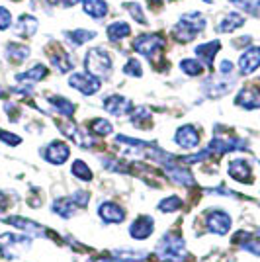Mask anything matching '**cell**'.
Listing matches in <instances>:
<instances>
[{
	"instance_id": "8992f818",
	"label": "cell",
	"mask_w": 260,
	"mask_h": 262,
	"mask_svg": "<svg viewBox=\"0 0 260 262\" xmlns=\"http://www.w3.org/2000/svg\"><path fill=\"white\" fill-rule=\"evenodd\" d=\"M69 84L71 88H76L78 92H82L84 96H92V94H96L98 90H100V80L94 77H90L88 73H73L71 77H69Z\"/></svg>"
},
{
	"instance_id": "52a82bcc",
	"label": "cell",
	"mask_w": 260,
	"mask_h": 262,
	"mask_svg": "<svg viewBox=\"0 0 260 262\" xmlns=\"http://www.w3.org/2000/svg\"><path fill=\"white\" fill-rule=\"evenodd\" d=\"M233 86H235V82L233 80H229V78H221V77H215V78H209V80H206L204 82V86H202V90L206 92L209 98H219V96H225V94H229L231 90H233Z\"/></svg>"
},
{
	"instance_id": "277c9868",
	"label": "cell",
	"mask_w": 260,
	"mask_h": 262,
	"mask_svg": "<svg viewBox=\"0 0 260 262\" xmlns=\"http://www.w3.org/2000/svg\"><path fill=\"white\" fill-rule=\"evenodd\" d=\"M164 45H166V41L161 35H157V33H143V35H137V39L133 41V49L137 53L153 59V57H157L163 51Z\"/></svg>"
},
{
	"instance_id": "7bdbcfd3",
	"label": "cell",
	"mask_w": 260,
	"mask_h": 262,
	"mask_svg": "<svg viewBox=\"0 0 260 262\" xmlns=\"http://www.w3.org/2000/svg\"><path fill=\"white\" fill-rule=\"evenodd\" d=\"M204 2H213V0H204Z\"/></svg>"
},
{
	"instance_id": "83f0119b",
	"label": "cell",
	"mask_w": 260,
	"mask_h": 262,
	"mask_svg": "<svg viewBox=\"0 0 260 262\" xmlns=\"http://www.w3.org/2000/svg\"><path fill=\"white\" fill-rule=\"evenodd\" d=\"M6 51H8V59L16 61V63H22L30 57V49L22 43H8Z\"/></svg>"
},
{
	"instance_id": "d6986e66",
	"label": "cell",
	"mask_w": 260,
	"mask_h": 262,
	"mask_svg": "<svg viewBox=\"0 0 260 262\" xmlns=\"http://www.w3.org/2000/svg\"><path fill=\"white\" fill-rule=\"evenodd\" d=\"M49 59H51L53 67L59 69V73H69V71L73 69V59H71V55L67 53L65 49H61L59 45H55V49L49 53Z\"/></svg>"
},
{
	"instance_id": "8d00e7d4",
	"label": "cell",
	"mask_w": 260,
	"mask_h": 262,
	"mask_svg": "<svg viewBox=\"0 0 260 262\" xmlns=\"http://www.w3.org/2000/svg\"><path fill=\"white\" fill-rule=\"evenodd\" d=\"M0 141L8 143L12 147H16V145H20L22 143V137H18V135H14V133H8V131H0Z\"/></svg>"
},
{
	"instance_id": "e0dca14e",
	"label": "cell",
	"mask_w": 260,
	"mask_h": 262,
	"mask_svg": "<svg viewBox=\"0 0 260 262\" xmlns=\"http://www.w3.org/2000/svg\"><path fill=\"white\" fill-rule=\"evenodd\" d=\"M235 104L241 106V108H245V110H258L260 108V96H258L256 86L243 88V90L239 92Z\"/></svg>"
},
{
	"instance_id": "f35d334b",
	"label": "cell",
	"mask_w": 260,
	"mask_h": 262,
	"mask_svg": "<svg viewBox=\"0 0 260 262\" xmlns=\"http://www.w3.org/2000/svg\"><path fill=\"white\" fill-rule=\"evenodd\" d=\"M6 206H8V200L4 196V192H0V213L6 209Z\"/></svg>"
},
{
	"instance_id": "3957f363",
	"label": "cell",
	"mask_w": 260,
	"mask_h": 262,
	"mask_svg": "<svg viewBox=\"0 0 260 262\" xmlns=\"http://www.w3.org/2000/svg\"><path fill=\"white\" fill-rule=\"evenodd\" d=\"M157 256L163 262H180L186 256V243L178 235H164L157 245Z\"/></svg>"
},
{
	"instance_id": "7402d4cb",
	"label": "cell",
	"mask_w": 260,
	"mask_h": 262,
	"mask_svg": "<svg viewBox=\"0 0 260 262\" xmlns=\"http://www.w3.org/2000/svg\"><path fill=\"white\" fill-rule=\"evenodd\" d=\"M84 12L92 18H104L108 14V2L106 0H84Z\"/></svg>"
},
{
	"instance_id": "30bf717a",
	"label": "cell",
	"mask_w": 260,
	"mask_h": 262,
	"mask_svg": "<svg viewBox=\"0 0 260 262\" xmlns=\"http://www.w3.org/2000/svg\"><path fill=\"white\" fill-rule=\"evenodd\" d=\"M260 65V49L256 45H252L249 49H245V53L239 59V69L241 75H252Z\"/></svg>"
},
{
	"instance_id": "e575fe53",
	"label": "cell",
	"mask_w": 260,
	"mask_h": 262,
	"mask_svg": "<svg viewBox=\"0 0 260 262\" xmlns=\"http://www.w3.org/2000/svg\"><path fill=\"white\" fill-rule=\"evenodd\" d=\"M229 2H233L241 10L250 12L252 16H258V2L256 0H229Z\"/></svg>"
},
{
	"instance_id": "5bb4252c",
	"label": "cell",
	"mask_w": 260,
	"mask_h": 262,
	"mask_svg": "<svg viewBox=\"0 0 260 262\" xmlns=\"http://www.w3.org/2000/svg\"><path fill=\"white\" fill-rule=\"evenodd\" d=\"M4 223H8V225H14L16 229L24 231V233H28V235H35V237H44L45 231L41 225H37V223H33L30 219H24L20 215H12V217H4Z\"/></svg>"
},
{
	"instance_id": "f1b7e54d",
	"label": "cell",
	"mask_w": 260,
	"mask_h": 262,
	"mask_svg": "<svg viewBox=\"0 0 260 262\" xmlns=\"http://www.w3.org/2000/svg\"><path fill=\"white\" fill-rule=\"evenodd\" d=\"M180 69L188 77H200L204 73V65L198 59H184V61H180Z\"/></svg>"
},
{
	"instance_id": "4fadbf2b",
	"label": "cell",
	"mask_w": 260,
	"mask_h": 262,
	"mask_svg": "<svg viewBox=\"0 0 260 262\" xmlns=\"http://www.w3.org/2000/svg\"><path fill=\"white\" fill-rule=\"evenodd\" d=\"M174 141H176V145H180L182 149H194L200 143V133H198L194 125H182L180 129L176 131Z\"/></svg>"
},
{
	"instance_id": "ffe728a7",
	"label": "cell",
	"mask_w": 260,
	"mask_h": 262,
	"mask_svg": "<svg viewBox=\"0 0 260 262\" xmlns=\"http://www.w3.org/2000/svg\"><path fill=\"white\" fill-rule=\"evenodd\" d=\"M14 32L18 33L20 37H32L33 33L37 32V20L33 18L32 14H22L20 20L16 22Z\"/></svg>"
},
{
	"instance_id": "9c48e42d",
	"label": "cell",
	"mask_w": 260,
	"mask_h": 262,
	"mask_svg": "<svg viewBox=\"0 0 260 262\" xmlns=\"http://www.w3.org/2000/svg\"><path fill=\"white\" fill-rule=\"evenodd\" d=\"M44 157L47 163L51 164H63L71 157V149L69 145L63 141H51L44 151Z\"/></svg>"
},
{
	"instance_id": "484cf974",
	"label": "cell",
	"mask_w": 260,
	"mask_h": 262,
	"mask_svg": "<svg viewBox=\"0 0 260 262\" xmlns=\"http://www.w3.org/2000/svg\"><path fill=\"white\" fill-rule=\"evenodd\" d=\"M49 104H51L61 116H65V118H71L73 112H75V104H73L71 100L63 98V96H49Z\"/></svg>"
},
{
	"instance_id": "74e56055",
	"label": "cell",
	"mask_w": 260,
	"mask_h": 262,
	"mask_svg": "<svg viewBox=\"0 0 260 262\" xmlns=\"http://www.w3.org/2000/svg\"><path fill=\"white\" fill-rule=\"evenodd\" d=\"M219 73L223 75V77H227V75H233V63L231 61H221V65H219Z\"/></svg>"
},
{
	"instance_id": "b9f144b4",
	"label": "cell",
	"mask_w": 260,
	"mask_h": 262,
	"mask_svg": "<svg viewBox=\"0 0 260 262\" xmlns=\"http://www.w3.org/2000/svg\"><path fill=\"white\" fill-rule=\"evenodd\" d=\"M151 2H163V0H151Z\"/></svg>"
},
{
	"instance_id": "836d02e7",
	"label": "cell",
	"mask_w": 260,
	"mask_h": 262,
	"mask_svg": "<svg viewBox=\"0 0 260 262\" xmlns=\"http://www.w3.org/2000/svg\"><path fill=\"white\" fill-rule=\"evenodd\" d=\"M123 73L127 75V77H141L143 75V71H141V63L135 59V57H131L129 61L125 63V67H123Z\"/></svg>"
},
{
	"instance_id": "ab89813d",
	"label": "cell",
	"mask_w": 260,
	"mask_h": 262,
	"mask_svg": "<svg viewBox=\"0 0 260 262\" xmlns=\"http://www.w3.org/2000/svg\"><path fill=\"white\" fill-rule=\"evenodd\" d=\"M90 262H125V260H121V258H94V260H90Z\"/></svg>"
},
{
	"instance_id": "60d3db41",
	"label": "cell",
	"mask_w": 260,
	"mask_h": 262,
	"mask_svg": "<svg viewBox=\"0 0 260 262\" xmlns=\"http://www.w3.org/2000/svg\"><path fill=\"white\" fill-rule=\"evenodd\" d=\"M59 2H61L65 8H69V6H75L76 2H80V0H59Z\"/></svg>"
},
{
	"instance_id": "5b68a950",
	"label": "cell",
	"mask_w": 260,
	"mask_h": 262,
	"mask_svg": "<svg viewBox=\"0 0 260 262\" xmlns=\"http://www.w3.org/2000/svg\"><path fill=\"white\" fill-rule=\"evenodd\" d=\"M30 247V237L26 235H14V233H4L0 235V252L4 258L14 260L16 258V252L14 249H28Z\"/></svg>"
},
{
	"instance_id": "2e32d148",
	"label": "cell",
	"mask_w": 260,
	"mask_h": 262,
	"mask_svg": "<svg viewBox=\"0 0 260 262\" xmlns=\"http://www.w3.org/2000/svg\"><path fill=\"white\" fill-rule=\"evenodd\" d=\"M98 213H100V217L104 219L106 223H121L125 219V211L119 208L116 202H104V204H100Z\"/></svg>"
},
{
	"instance_id": "ba28073f",
	"label": "cell",
	"mask_w": 260,
	"mask_h": 262,
	"mask_svg": "<svg viewBox=\"0 0 260 262\" xmlns=\"http://www.w3.org/2000/svg\"><path fill=\"white\" fill-rule=\"evenodd\" d=\"M207 227L211 233H217V235H227L229 229H231V217H229L225 211L221 209H213L207 213Z\"/></svg>"
},
{
	"instance_id": "7c38bea8",
	"label": "cell",
	"mask_w": 260,
	"mask_h": 262,
	"mask_svg": "<svg viewBox=\"0 0 260 262\" xmlns=\"http://www.w3.org/2000/svg\"><path fill=\"white\" fill-rule=\"evenodd\" d=\"M104 110L108 112V114H112V116H125L127 112H129L133 106H131V100L125 98V96H119V94H112V96H108V98L104 100Z\"/></svg>"
},
{
	"instance_id": "4dcf8cb0",
	"label": "cell",
	"mask_w": 260,
	"mask_h": 262,
	"mask_svg": "<svg viewBox=\"0 0 260 262\" xmlns=\"http://www.w3.org/2000/svg\"><path fill=\"white\" fill-rule=\"evenodd\" d=\"M88 127H90L92 133H96V135H104V137L112 133V123H110L108 120H104V118H96V120H92Z\"/></svg>"
},
{
	"instance_id": "d6a6232c",
	"label": "cell",
	"mask_w": 260,
	"mask_h": 262,
	"mask_svg": "<svg viewBox=\"0 0 260 262\" xmlns=\"http://www.w3.org/2000/svg\"><path fill=\"white\" fill-rule=\"evenodd\" d=\"M182 208V200L178 196H170V198H164L163 202L159 204V209L163 211V213H172L176 209Z\"/></svg>"
},
{
	"instance_id": "8fae6325",
	"label": "cell",
	"mask_w": 260,
	"mask_h": 262,
	"mask_svg": "<svg viewBox=\"0 0 260 262\" xmlns=\"http://www.w3.org/2000/svg\"><path fill=\"white\" fill-rule=\"evenodd\" d=\"M227 172L233 180L237 182H247V184H252V168L247 161H241V159H235L231 161L227 166Z\"/></svg>"
},
{
	"instance_id": "ac0fdd59",
	"label": "cell",
	"mask_w": 260,
	"mask_h": 262,
	"mask_svg": "<svg viewBox=\"0 0 260 262\" xmlns=\"http://www.w3.org/2000/svg\"><path fill=\"white\" fill-rule=\"evenodd\" d=\"M219 49H221V41H219V39H211V41H206V43L198 45V47H196V55H198L207 67H211Z\"/></svg>"
},
{
	"instance_id": "d4e9b609",
	"label": "cell",
	"mask_w": 260,
	"mask_h": 262,
	"mask_svg": "<svg viewBox=\"0 0 260 262\" xmlns=\"http://www.w3.org/2000/svg\"><path fill=\"white\" fill-rule=\"evenodd\" d=\"M67 39H69V43H73L75 47L82 43H88L90 39H94L96 37V32H92V30H75V32H65Z\"/></svg>"
},
{
	"instance_id": "6da1fadb",
	"label": "cell",
	"mask_w": 260,
	"mask_h": 262,
	"mask_svg": "<svg viewBox=\"0 0 260 262\" xmlns=\"http://www.w3.org/2000/svg\"><path fill=\"white\" fill-rule=\"evenodd\" d=\"M206 28V18L200 12H190L180 18V22L174 26L172 35L178 41H192L198 33L204 32Z\"/></svg>"
},
{
	"instance_id": "9a60e30c",
	"label": "cell",
	"mask_w": 260,
	"mask_h": 262,
	"mask_svg": "<svg viewBox=\"0 0 260 262\" xmlns=\"http://www.w3.org/2000/svg\"><path fill=\"white\" fill-rule=\"evenodd\" d=\"M153 227H155V221H153L149 215H141V217H137L133 223H131L129 227V235L133 239H147V237H151L153 233Z\"/></svg>"
},
{
	"instance_id": "7a4b0ae2",
	"label": "cell",
	"mask_w": 260,
	"mask_h": 262,
	"mask_svg": "<svg viewBox=\"0 0 260 262\" xmlns=\"http://www.w3.org/2000/svg\"><path fill=\"white\" fill-rule=\"evenodd\" d=\"M84 67H86V73L90 77L98 78V80L100 78H106L112 73V57H110V53L106 49L94 47L84 57Z\"/></svg>"
},
{
	"instance_id": "f546056e",
	"label": "cell",
	"mask_w": 260,
	"mask_h": 262,
	"mask_svg": "<svg viewBox=\"0 0 260 262\" xmlns=\"http://www.w3.org/2000/svg\"><path fill=\"white\" fill-rule=\"evenodd\" d=\"M71 172H73V176L78 178V180H84V182L92 180V170L88 168V164L84 163V161H75L73 166H71Z\"/></svg>"
},
{
	"instance_id": "44dd1931",
	"label": "cell",
	"mask_w": 260,
	"mask_h": 262,
	"mask_svg": "<svg viewBox=\"0 0 260 262\" xmlns=\"http://www.w3.org/2000/svg\"><path fill=\"white\" fill-rule=\"evenodd\" d=\"M51 209H53V213L61 215L63 219H69V217H73V215H75L76 206L71 198H59V200H55L53 202Z\"/></svg>"
},
{
	"instance_id": "d590c367",
	"label": "cell",
	"mask_w": 260,
	"mask_h": 262,
	"mask_svg": "<svg viewBox=\"0 0 260 262\" xmlns=\"http://www.w3.org/2000/svg\"><path fill=\"white\" fill-rule=\"evenodd\" d=\"M12 24V14L6 6H0V30H6L10 28Z\"/></svg>"
},
{
	"instance_id": "603a6c76",
	"label": "cell",
	"mask_w": 260,
	"mask_h": 262,
	"mask_svg": "<svg viewBox=\"0 0 260 262\" xmlns=\"http://www.w3.org/2000/svg\"><path fill=\"white\" fill-rule=\"evenodd\" d=\"M131 33V28L127 22H114L108 26V37L110 41H121V39H125V37H129Z\"/></svg>"
},
{
	"instance_id": "1f68e13d",
	"label": "cell",
	"mask_w": 260,
	"mask_h": 262,
	"mask_svg": "<svg viewBox=\"0 0 260 262\" xmlns=\"http://www.w3.org/2000/svg\"><path fill=\"white\" fill-rule=\"evenodd\" d=\"M125 6V10L131 14V18L135 20V22H139L141 26H147V18H145V14H143V8H141V4H137V2H125L123 4Z\"/></svg>"
},
{
	"instance_id": "cb8c5ba5",
	"label": "cell",
	"mask_w": 260,
	"mask_h": 262,
	"mask_svg": "<svg viewBox=\"0 0 260 262\" xmlns=\"http://www.w3.org/2000/svg\"><path fill=\"white\" fill-rule=\"evenodd\" d=\"M243 24H245V18H243L241 14H235V12H231V14H227V16L221 20V24L217 26V30H219V32L231 33V32H235L237 28H241Z\"/></svg>"
},
{
	"instance_id": "4316f807",
	"label": "cell",
	"mask_w": 260,
	"mask_h": 262,
	"mask_svg": "<svg viewBox=\"0 0 260 262\" xmlns=\"http://www.w3.org/2000/svg\"><path fill=\"white\" fill-rule=\"evenodd\" d=\"M47 73H49V69L45 65H35L26 73H18L16 80H41V78L47 77Z\"/></svg>"
}]
</instances>
